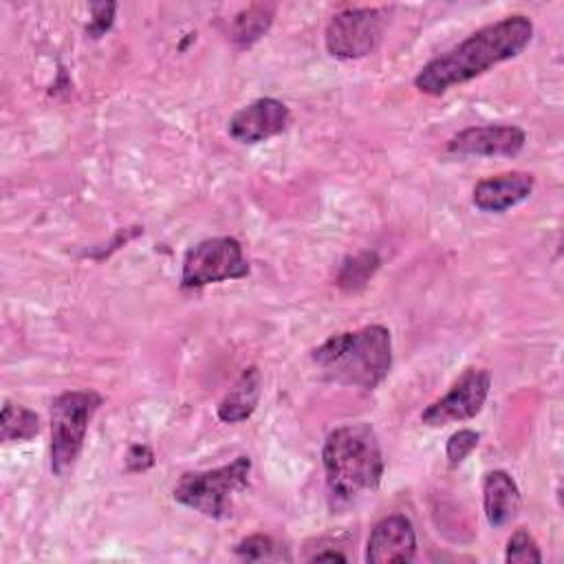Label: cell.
<instances>
[{"label":"cell","instance_id":"8992f818","mask_svg":"<svg viewBox=\"0 0 564 564\" xmlns=\"http://www.w3.org/2000/svg\"><path fill=\"white\" fill-rule=\"evenodd\" d=\"M249 273L242 245L231 236L205 238L187 249L181 269L183 289H200L207 284L240 280Z\"/></svg>","mask_w":564,"mask_h":564},{"label":"cell","instance_id":"ba28073f","mask_svg":"<svg viewBox=\"0 0 564 564\" xmlns=\"http://www.w3.org/2000/svg\"><path fill=\"white\" fill-rule=\"evenodd\" d=\"M489 388L491 377L485 368H467L443 397L432 401L421 412V421L430 427H441L447 423L474 419L482 410L489 397Z\"/></svg>","mask_w":564,"mask_h":564},{"label":"cell","instance_id":"ffe728a7","mask_svg":"<svg viewBox=\"0 0 564 564\" xmlns=\"http://www.w3.org/2000/svg\"><path fill=\"white\" fill-rule=\"evenodd\" d=\"M478 441H480V434L476 430L465 427V430L454 432L445 445V456H447L449 467H458L476 449Z\"/></svg>","mask_w":564,"mask_h":564},{"label":"cell","instance_id":"7a4b0ae2","mask_svg":"<svg viewBox=\"0 0 564 564\" xmlns=\"http://www.w3.org/2000/svg\"><path fill=\"white\" fill-rule=\"evenodd\" d=\"M322 465L333 509L375 494L383 476V454L372 425L359 421L335 427L324 441Z\"/></svg>","mask_w":564,"mask_h":564},{"label":"cell","instance_id":"52a82bcc","mask_svg":"<svg viewBox=\"0 0 564 564\" xmlns=\"http://www.w3.org/2000/svg\"><path fill=\"white\" fill-rule=\"evenodd\" d=\"M383 33V11L372 7L344 9L324 31L326 51L339 59H359L372 53Z\"/></svg>","mask_w":564,"mask_h":564},{"label":"cell","instance_id":"8fae6325","mask_svg":"<svg viewBox=\"0 0 564 564\" xmlns=\"http://www.w3.org/2000/svg\"><path fill=\"white\" fill-rule=\"evenodd\" d=\"M416 555V533L403 513L381 518L366 542L368 564H405Z\"/></svg>","mask_w":564,"mask_h":564},{"label":"cell","instance_id":"7402d4cb","mask_svg":"<svg viewBox=\"0 0 564 564\" xmlns=\"http://www.w3.org/2000/svg\"><path fill=\"white\" fill-rule=\"evenodd\" d=\"M154 465V454L148 445H132L126 454V469L128 471H145Z\"/></svg>","mask_w":564,"mask_h":564},{"label":"cell","instance_id":"5b68a950","mask_svg":"<svg viewBox=\"0 0 564 564\" xmlns=\"http://www.w3.org/2000/svg\"><path fill=\"white\" fill-rule=\"evenodd\" d=\"M99 405L101 394L95 390H68L51 401V471L55 476L73 471Z\"/></svg>","mask_w":564,"mask_h":564},{"label":"cell","instance_id":"9c48e42d","mask_svg":"<svg viewBox=\"0 0 564 564\" xmlns=\"http://www.w3.org/2000/svg\"><path fill=\"white\" fill-rule=\"evenodd\" d=\"M291 121V110L284 101L273 97H260L242 106L229 119V137L238 143H262L286 130Z\"/></svg>","mask_w":564,"mask_h":564},{"label":"cell","instance_id":"277c9868","mask_svg":"<svg viewBox=\"0 0 564 564\" xmlns=\"http://www.w3.org/2000/svg\"><path fill=\"white\" fill-rule=\"evenodd\" d=\"M251 474V458L236 456L231 463L220 465L216 469L203 471H185L174 489L172 496L178 505L189 507L207 518L223 520L231 513V500L236 491L245 489Z\"/></svg>","mask_w":564,"mask_h":564},{"label":"cell","instance_id":"44dd1931","mask_svg":"<svg viewBox=\"0 0 564 564\" xmlns=\"http://www.w3.org/2000/svg\"><path fill=\"white\" fill-rule=\"evenodd\" d=\"M115 11H117L115 2H93L90 4V22L86 26V33L90 37H101L112 26Z\"/></svg>","mask_w":564,"mask_h":564},{"label":"cell","instance_id":"4fadbf2b","mask_svg":"<svg viewBox=\"0 0 564 564\" xmlns=\"http://www.w3.org/2000/svg\"><path fill=\"white\" fill-rule=\"evenodd\" d=\"M482 509L494 529L509 524L520 509L518 482L505 469L487 471L482 478Z\"/></svg>","mask_w":564,"mask_h":564},{"label":"cell","instance_id":"2e32d148","mask_svg":"<svg viewBox=\"0 0 564 564\" xmlns=\"http://www.w3.org/2000/svg\"><path fill=\"white\" fill-rule=\"evenodd\" d=\"M40 416L20 405V403H11V401H4L2 405V414H0V438L4 443H11V441H31L33 436L40 434Z\"/></svg>","mask_w":564,"mask_h":564},{"label":"cell","instance_id":"603a6c76","mask_svg":"<svg viewBox=\"0 0 564 564\" xmlns=\"http://www.w3.org/2000/svg\"><path fill=\"white\" fill-rule=\"evenodd\" d=\"M311 560H313V562H324V560H339V562H346L348 557H346L344 553H339V551H322V553H315Z\"/></svg>","mask_w":564,"mask_h":564},{"label":"cell","instance_id":"3957f363","mask_svg":"<svg viewBox=\"0 0 564 564\" xmlns=\"http://www.w3.org/2000/svg\"><path fill=\"white\" fill-rule=\"evenodd\" d=\"M311 359L324 381L375 390L392 368V337L386 326L370 324L328 337Z\"/></svg>","mask_w":564,"mask_h":564},{"label":"cell","instance_id":"30bf717a","mask_svg":"<svg viewBox=\"0 0 564 564\" xmlns=\"http://www.w3.org/2000/svg\"><path fill=\"white\" fill-rule=\"evenodd\" d=\"M527 143V132L518 126L487 123L456 132L447 141V152L458 156H516Z\"/></svg>","mask_w":564,"mask_h":564},{"label":"cell","instance_id":"5bb4252c","mask_svg":"<svg viewBox=\"0 0 564 564\" xmlns=\"http://www.w3.org/2000/svg\"><path fill=\"white\" fill-rule=\"evenodd\" d=\"M262 394V372L256 366H249L240 372L234 386L220 399L216 414L223 423H240L247 421L260 401Z\"/></svg>","mask_w":564,"mask_h":564},{"label":"cell","instance_id":"9a60e30c","mask_svg":"<svg viewBox=\"0 0 564 564\" xmlns=\"http://www.w3.org/2000/svg\"><path fill=\"white\" fill-rule=\"evenodd\" d=\"M275 15L273 4H251L245 11H240L229 26V37L238 46H251L256 44L271 26Z\"/></svg>","mask_w":564,"mask_h":564},{"label":"cell","instance_id":"6da1fadb","mask_svg":"<svg viewBox=\"0 0 564 564\" xmlns=\"http://www.w3.org/2000/svg\"><path fill=\"white\" fill-rule=\"evenodd\" d=\"M533 37L531 18L516 13L474 31L469 37L430 59L414 77V86L432 97L460 86L491 66L518 57Z\"/></svg>","mask_w":564,"mask_h":564},{"label":"cell","instance_id":"7c38bea8","mask_svg":"<svg viewBox=\"0 0 564 564\" xmlns=\"http://www.w3.org/2000/svg\"><path fill=\"white\" fill-rule=\"evenodd\" d=\"M535 187V178L529 172L513 170L502 172L476 183L471 200L480 212H507L520 203H524Z\"/></svg>","mask_w":564,"mask_h":564},{"label":"cell","instance_id":"e0dca14e","mask_svg":"<svg viewBox=\"0 0 564 564\" xmlns=\"http://www.w3.org/2000/svg\"><path fill=\"white\" fill-rule=\"evenodd\" d=\"M379 256L375 251H361L352 258H346L339 273H337V286L341 289H359L372 278V273L379 269Z\"/></svg>","mask_w":564,"mask_h":564},{"label":"cell","instance_id":"ac0fdd59","mask_svg":"<svg viewBox=\"0 0 564 564\" xmlns=\"http://www.w3.org/2000/svg\"><path fill=\"white\" fill-rule=\"evenodd\" d=\"M234 553H236L240 560H247V562L291 560L289 553H284V549H282L271 535H264V533H253V535H249V538H242V540L234 546Z\"/></svg>","mask_w":564,"mask_h":564},{"label":"cell","instance_id":"d6986e66","mask_svg":"<svg viewBox=\"0 0 564 564\" xmlns=\"http://www.w3.org/2000/svg\"><path fill=\"white\" fill-rule=\"evenodd\" d=\"M505 560L509 564H540L542 553L535 538L527 529H516L507 540Z\"/></svg>","mask_w":564,"mask_h":564}]
</instances>
